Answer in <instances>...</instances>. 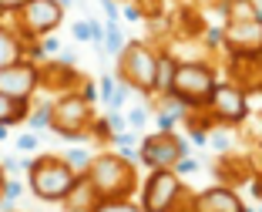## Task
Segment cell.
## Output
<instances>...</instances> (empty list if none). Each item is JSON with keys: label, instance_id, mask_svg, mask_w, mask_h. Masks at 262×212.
Here are the masks:
<instances>
[{"label": "cell", "instance_id": "12", "mask_svg": "<svg viewBox=\"0 0 262 212\" xmlns=\"http://www.w3.org/2000/svg\"><path fill=\"white\" fill-rule=\"evenodd\" d=\"M219 74H225V81H232L235 88H242V91L252 98V94H259V84H262V54H252V57H242V54L222 57Z\"/></svg>", "mask_w": 262, "mask_h": 212}, {"label": "cell", "instance_id": "5", "mask_svg": "<svg viewBox=\"0 0 262 212\" xmlns=\"http://www.w3.org/2000/svg\"><path fill=\"white\" fill-rule=\"evenodd\" d=\"M77 175L81 172H74L71 162L61 158V155H40V158H34L31 168H27L31 192L37 199H44V202H61V199L68 196V188L74 185Z\"/></svg>", "mask_w": 262, "mask_h": 212}, {"label": "cell", "instance_id": "3", "mask_svg": "<svg viewBox=\"0 0 262 212\" xmlns=\"http://www.w3.org/2000/svg\"><path fill=\"white\" fill-rule=\"evenodd\" d=\"M158 54L162 47L151 40H124L121 54H118V81L128 91H138L145 98H155V78H158Z\"/></svg>", "mask_w": 262, "mask_h": 212}, {"label": "cell", "instance_id": "19", "mask_svg": "<svg viewBox=\"0 0 262 212\" xmlns=\"http://www.w3.org/2000/svg\"><path fill=\"white\" fill-rule=\"evenodd\" d=\"M31 115V101H14L7 94H0V125H20L24 118Z\"/></svg>", "mask_w": 262, "mask_h": 212}, {"label": "cell", "instance_id": "11", "mask_svg": "<svg viewBox=\"0 0 262 212\" xmlns=\"http://www.w3.org/2000/svg\"><path fill=\"white\" fill-rule=\"evenodd\" d=\"M37 88H40V74H37V61H31V57H24L10 68H0V94H7L14 101H31Z\"/></svg>", "mask_w": 262, "mask_h": 212}, {"label": "cell", "instance_id": "29", "mask_svg": "<svg viewBox=\"0 0 262 212\" xmlns=\"http://www.w3.org/2000/svg\"><path fill=\"white\" fill-rule=\"evenodd\" d=\"M0 138H7V128H4V125H0Z\"/></svg>", "mask_w": 262, "mask_h": 212}, {"label": "cell", "instance_id": "24", "mask_svg": "<svg viewBox=\"0 0 262 212\" xmlns=\"http://www.w3.org/2000/svg\"><path fill=\"white\" fill-rule=\"evenodd\" d=\"M249 162H252V172L262 179V141H255L252 152H249Z\"/></svg>", "mask_w": 262, "mask_h": 212}, {"label": "cell", "instance_id": "4", "mask_svg": "<svg viewBox=\"0 0 262 212\" xmlns=\"http://www.w3.org/2000/svg\"><path fill=\"white\" fill-rule=\"evenodd\" d=\"M98 118L94 101L84 98L81 91L57 94L54 101L47 104V128L61 138H88V128Z\"/></svg>", "mask_w": 262, "mask_h": 212}, {"label": "cell", "instance_id": "17", "mask_svg": "<svg viewBox=\"0 0 262 212\" xmlns=\"http://www.w3.org/2000/svg\"><path fill=\"white\" fill-rule=\"evenodd\" d=\"M24 57H27V44L20 40V34L7 24H0V68H10Z\"/></svg>", "mask_w": 262, "mask_h": 212}, {"label": "cell", "instance_id": "23", "mask_svg": "<svg viewBox=\"0 0 262 212\" xmlns=\"http://www.w3.org/2000/svg\"><path fill=\"white\" fill-rule=\"evenodd\" d=\"M192 10H199L202 17L205 14H222V7H225V0H185Z\"/></svg>", "mask_w": 262, "mask_h": 212}, {"label": "cell", "instance_id": "26", "mask_svg": "<svg viewBox=\"0 0 262 212\" xmlns=\"http://www.w3.org/2000/svg\"><path fill=\"white\" fill-rule=\"evenodd\" d=\"M24 4H27V0H0V14H10V17H14Z\"/></svg>", "mask_w": 262, "mask_h": 212}, {"label": "cell", "instance_id": "14", "mask_svg": "<svg viewBox=\"0 0 262 212\" xmlns=\"http://www.w3.org/2000/svg\"><path fill=\"white\" fill-rule=\"evenodd\" d=\"M37 74H40V88L54 94H71V91H81L84 84V74L77 68H71L68 61H47V64H37Z\"/></svg>", "mask_w": 262, "mask_h": 212}, {"label": "cell", "instance_id": "20", "mask_svg": "<svg viewBox=\"0 0 262 212\" xmlns=\"http://www.w3.org/2000/svg\"><path fill=\"white\" fill-rule=\"evenodd\" d=\"M175 57L168 54V51H162L158 54V78H155V98H165L168 94V84H171V74H175Z\"/></svg>", "mask_w": 262, "mask_h": 212}, {"label": "cell", "instance_id": "10", "mask_svg": "<svg viewBox=\"0 0 262 212\" xmlns=\"http://www.w3.org/2000/svg\"><path fill=\"white\" fill-rule=\"evenodd\" d=\"M219 54L232 57H252L262 54V20H249V24H222L219 27Z\"/></svg>", "mask_w": 262, "mask_h": 212}, {"label": "cell", "instance_id": "7", "mask_svg": "<svg viewBox=\"0 0 262 212\" xmlns=\"http://www.w3.org/2000/svg\"><path fill=\"white\" fill-rule=\"evenodd\" d=\"M205 115L212 118L215 128H239L252 115V98L242 88H235L232 81L219 78V84L212 88V94L205 101Z\"/></svg>", "mask_w": 262, "mask_h": 212}, {"label": "cell", "instance_id": "22", "mask_svg": "<svg viewBox=\"0 0 262 212\" xmlns=\"http://www.w3.org/2000/svg\"><path fill=\"white\" fill-rule=\"evenodd\" d=\"M104 47H108L111 54H121V47H124V37H121V27H118V24H111L108 20V27H104Z\"/></svg>", "mask_w": 262, "mask_h": 212}, {"label": "cell", "instance_id": "1", "mask_svg": "<svg viewBox=\"0 0 262 212\" xmlns=\"http://www.w3.org/2000/svg\"><path fill=\"white\" fill-rule=\"evenodd\" d=\"M84 179L94 185V192L104 202V199H135L141 175H138V165L131 162V158H124L121 152L101 149L84 165Z\"/></svg>", "mask_w": 262, "mask_h": 212}, {"label": "cell", "instance_id": "18", "mask_svg": "<svg viewBox=\"0 0 262 212\" xmlns=\"http://www.w3.org/2000/svg\"><path fill=\"white\" fill-rule=\"evenodd\" d=\"M249 20H262L259 0H225L222 24H249Z\"/></svg>", "mask_w": 262, "mask_h": 212}, {"label": "cell", "instance_id": "21", "mask_svg": "<svg viewBox=\"0 0 262 212\" xmlns=\"http://www.w3.org/2000/svg\"><path fill=\"white\" fill-rule=\"evenodd\" d=\"M94 212H145L135 199H104Z\"/></svg>", "mask_w": 262, "mask_h": 212}, {"label": "cell", "instance_id": "13", "mask_svg": "<svg viewBox=\"0 0 262 212\" xmlns=\"http://www.w3.org/2000/svg\"><path fill=\"white\" fill-rule=\"evenodd\" d=\"M192 212H249L246 202H242L239 188H229V185H208L202 192H195L192 199Z\"/></svg>", "mask_w": 262, "mask_h": 212}, {"label": "cell", "instance_id": "25", "mask_svg": "<svg viewBox=\"0 0 262 212\" xmlns=\"http://www.w3.org/2000/svg\"><path fill=\"white\" fill-rule=\"evenodd\" d=\"M195 168H199V165H195V158H188V155H185L182 162L175 165V168H171V172H175L178 179H185V175H188V172H195Z\"/></svg>", "mask_w": 262, "mask_h": 212}, {"label": "cell", "instance_id": "2", "mask_svg": "<svg viewBox=\"0 0 262 212\" xmlns=\"http://www.w3.org/2000/svg\"><path fill=\"white\" fill-rule=\"evenodd\" d=\"M219 61H178L175 74H171L168 94L171 101H178L182 108H205L212 88L219 84Z\"/></svg>", "mask_w": 262, "mask_h": 212}, {"label": "cell", "instance_id": "16", "mask_svg": "<svg viewBox=\"0 0 262 212\" xmlns=\"http://www.w3.org/2000/svg\"><path fill=\"white\" fill-rule=\"evenodd\" d=\"M61 205H64V212H94L101 205V196L94 192V185L84 179V172L74 179V185L68 188V196L61 199Z\"/></svg>", "mask_w": 262, "mask_h": 212}, {"label": "cell", "instance_id": "8", "mask_svg": "<svg viewBox=\"0 0 262 212\" xmlns=\"http://www.w3.org/2000/svg\"><path fill=\"white\" fill-rule=\"evenodd\" d=\"M185 192V179H178L171 168H151L138 182V205L145 212H171L175 199Z\"/></svg>", "mask_w": 262, "mask_h": 212}, {"label": "cell", "instance_id": "28", "mask_svg": "<svg viewBox=\"0 0 262 212\" xmlns=\"http://www.w3.org/2000/svg\"><path fill=\"white\" fill-rule=\"evenodd\" d=\"M34 145H37V138H34V135H24V138H20V149H34Z\"/></svg>", "mask_w": 262, "mask_h": 212}, {"label": "cell", "instance_id": "30", "mask_svg": "<svg viewBox=\"0 0 262 212\" xmlns=\"http://www.w3.org/2000/svg\"><path fill=\"white\" fill-rule=\"evenodd\" d=\"M259 98H262V84H259Z\"/></svg>", "mask_w": 262, "mask_h": 212}, {"label": "cell", "instance_id": "6", "mask_svg": "<svg viewBox=\"0 0 262 212\" xmlns=\"http://www.w3.org/2000/svg\"><path fill=\"white\" fill-rule=\"evenodd\" d=\"M64 20V4L61 0H27L14 14V31L20 34L24 44H37L51 37Z\"/></svg>", "mask_w": 262, "mask_h": 212}, {"label": "cell", "instance_id": "27", "mask_svg": "<svg viewBox=\"0 0 262 212\" xmlns=\"http://www.w3.org/2000/svg\"><path fill=\"white\" fill-rule=\"evenodd\" d=\"M128 121H131L135 128H145V121H148V111H145V108H135V111L128 115Z\"/></svg>", "mask_w": 262, "mask_h": 212}, {"label": "cell", "instance_id": "15", "mask_svg": "<svg viewBox=\"0 0 262 212\" xmlns=\"http://www.w3.org/2000/svg\"><path fill=\"white\" fill-rule=\"evenodd\" d=\"M215 179L219 185H229V188H239V185H249L255 179L252 172V162H249V152H225V155L215 158Z\"/></svg>", "mask_w": 262, "mask_h": 212}, {"label": "cell", "instance_id": "9", "mask_svg": "<svg viewBox=\"0 0 262 212\" xmlns=\"http://www.w3.org/2000/svg\"><path fill=\"white\" fill-rule=\"evenodd\" d=\"M135 155L151 172V168H175L188 155V149H185V138L178 132H151L138 141V152Z\"/></svg>", "mask_w": 262, "mask_h": 212}]
</instances>
